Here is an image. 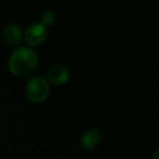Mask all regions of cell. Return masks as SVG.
Listing matches in <instances>:
<instances>
[{
  "label": "cell",
  "instance_id": "cell-7",
  "mask_svg": "<svg viewBox=\"0 0 159 159\" xmlns=\"http://www.w3.org/2000/svg\"><path fill=\"white\" fill-rule=\"evenodd\" d=\"M55 19V14L52 10H46L43 14H42V17H41V20H42V22L45 26L46 25H48V24H51L53 22Z\"/></svg>",
  "mask_w": 159,
  "mask_h": 159
},
{
  "label": "cell",
  "instance_id": "cell-1",
  "mask_svg": "<svg viewBox=\"0 0 159 159\" xmlns=\"http://www.w3.org/2000/svg\"><path fill=\"white\" fill-rule=\"evenodd\" d=\"M37 61L38 57L34 48L30 47H20L11 53L8 66L13 74L22 75L34 69Z\"/></svg>",
  "mask_w": 159,
  "mask_h": 159
},
{
  "label": "cell",
  "instance_id": "cell-4",
  "mask_svg": "<svg viewBox=\"0 0 159 159\" xmlns=\"http://www.w3.org/2000/svg\"><path fill=\"white\" fill-rule=\"evenodd\" d=\"M48 75L52 83L63 84L69 78V71L62 64H54L48 69Z\"/></svg>",
  "mask_w": 159,
  "mask_h": 159
},
{
  "label": "cell",
  "instance_id": "cell-6",
  "mask_svg": "<svg viewBox=\"0 0 159 159\" xmlns=\"http://www.w3.org/2000/svg\"><path fill=\"white\" fill-rule=\"evenodd\" d=\"M101 141V133L98 129H91L87 130L81 138V144L86 149H93Z\"/></svg>",
  "mask_w": 159,
  "mask_h": 159
},
{
  "label": "cell",
  "instance_id": "cell-5",
  "mask_svg": "<svg viewBox=\"0 0 159 159\" xmlns=\"http://www.w3.org/2000/svg\"><path fill=\"white\" fill-rule=\"evenodd\" d=\"M4 35L9 44L13 46H17L20 43L22 37L20 27L14 22H10L5 27Z\"/></svg>",
  "mask_w": 159,
  "mask_h": 159
},
{
  "label": "cell",
  "instance_id": "cell-3",
  "mask_svg": "<svg viewBox=\"0 0 159 159\" xmlns=\"http://www.w3.org/2000/svg\"><path fill=\"white\" fill-rule=\"evenodd\" d=\"M47 28L41 22H34L32 23L25 31L24 39L25 42L29 45L34 46L41 43L46 35H47Z\"/></svg>",
  "mask_w": 159,
  "mask_h": 159
},
{
  "label": "cell",
  "instance_id": "cell-2",
  "mask_svg": "<svg viewBox=\"0 0 159 159\" xmlns=\"http://www.w3.org/2000/svg\"><path fill=\"white\" fill-rule=\"evenodd\" d=\"M25 91L29 100L37 102L47 98L49 92V86L44 77L34 76L28 81Z\"/></svg>",
  "mask_w": 159,
  "mask_h": 159
}]
</instances>
